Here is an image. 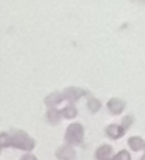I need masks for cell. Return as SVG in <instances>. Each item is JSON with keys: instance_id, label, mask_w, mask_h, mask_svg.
Returning <instances> with one entry per match:
<instances>
[{"instance_id": "cell-1", "label": "cell", "mask_w": 145, "mask_h": 160, "mask_svg": "<svg viewBox=\"0 0 145 160\" xmlns=\"http://www.w3.org/2000/svg\"><path fill=\"white\" fill-rule=\"evenodd\" d=\"M12 146L22 150H32L35 147V141L23 131H12L11 133L0 134V147Z\"/></svg>"}, {"instance_id": "cell-2", "label": "cell", "mask_w": 145, "mask_h": 160, "mask_svg": "<svg viewBox=\"0 0 145 160\" xmlns=\"http://www.w3.org/2000/svg\"><path fill=\"white\" fill-rule=\"evenodd\" d=\"M84 138V128L80 123H72L65 131V142L68 145H79Z\"/></svg>"}, {"instance_id": "cell-3", "label": "cell", "mask_w": 145, "mask_h": 160, "mask_svg": "<svg viewBox=\"0 0 145 160\" xmlns=\"http://www.w3.org/2000/svg\"><path fill=\"white\" fill-rule=\"evenodd\" d=\"M56 157L59 160H75V150L71 147V145H65L58 148L56 152Z\"/></svg>"}, {"instance_id": "cell-4", "label": "cell", "mask_w": 145, "mask_h": 160, "mask_svg": "<svg viewBox=\"0 0 145 160\" xmlns=\"http://www.w3.org/2000/svg\"><path fill=\"white\" fill-rule=\"evenodd\" d=\"M112 152H114V149H112L111 146L101 145V147L97 148L95 156H96L97 160H112L114 159Z\"/></svg>"}, {"instance_id": "cell-5", "label": "cell", "mask_w": 145, "mask_h": 160, "mask_svg": "<svg viewBox=\"0 0 145 160\" xmlns=\"http://www.w3.org/2000/svg\"><path fill=\"white\" fill-rule=\"evenodd\" d=\"M107 107L112 114H120L124 110V108H126V103H124V101H122L121 99L112 98L108 101Z\"/></svg>"}, {"instance_id": "cell-6", "label": "cell", "mask_w": 145, "mask_h": 160, "mask_svg": "<svg viewBox=\"0 0 145 160\" xmlns=\"http://www.w3.org/2000/svg\"><path fill=\"white\" fill-rule=\"evenodd\" d=\"M124 132H126V128L122 127V125H118V124H110L109 127L106 128V134L112 139H118L120 137H122Z\"/></svg>"}, {"instance_id": "cell-7", "label": "cell", "mask_w": 145, "mask_h": 160, "mask_svg": "<svg viewBox=\"0 0 145 160\" xmlns=\"http://www.w3.org/2000/svg\"><path fill=\"white\" fill-rule=\"evenodd\" d=\"M129 147L133 150V152H139V150L143 149L145 147V142L143 138L139 136H132L128 139Z\"/></svg>"}, {"instance_id": "cell-8", "label": "cell", "mask_w": 145, "mask_h": 160, "mask_svg": "<svg viewBox=\"0 0 145 160\" xmlns=\"http://www.w3.org/2000/svg\"><path fill=\"white\" fill-rule=\"evenodd\" d=\"M83 95H85L84 92L81 91V89H78V88H69L65 92V98H67L68 100L71 101V102L76 101Z\"/></svg>"}, {"instance_id": "cell-9", "label": "cell", "mask_w": 145, "mask_h": 160, "mask_svg": "<svg viewBox=\"0 0 145 160\" xmlns=\"http://www.w3.org/2000/svg\"><path fill=\"white\" fill-rule=\"evenodd\" d=\"M63 98H65V96L60 95V94H58V93H54L45 98V103H46L47 106H49V107H53V106H56V105H58V103H60L61 101L63 100Z\"/></svg>"}, {"instance_id": "cell-10", "label": "cell", "mask_w": 145, "mask_h": 160, "mask_svg": "<svg viewBox=\"0 0 145 160\" xmlns=\"http://www.w3.org/2000/svg\"><path fill=\"white\" fill-rule=\"evenodd\" d=\"M60 116H61V111H59L58 109H54V108L49 109L48 112H47V119L53 124H56V123L59 122Z\"/></svg>"}, {"instance_id": "cell-11", "label": "cell", "mask_w": 145, "mask_h": 160, "mask_svg": "<svg viewBox=\"0 0 145 160\" xmlns=\"http://www.w3.org/2000/svg\"><path fill=\"white\" fill-rule=\"evenodd\" d=\"M76 114H78V110L72 106H68L61 110V116H63L65 119H73L76 117Z\"/></svg>"}, {"instance_id": "cell-12", "label": "cell", "mask_w": 145, "mask_h": 160, "mask_svg": "<svg viewBox=\"0 0 145 160\" xmlns=\"http://www.w3.org/2000/svg\"><path fill=\"white\" fill-rule=\"evenodd\" d=\"M87 107H88V109H90L92 112H97L99 109H101V101H99L98 99L93 98V99H90V100H88Z\"/></svg>"}, {"instance_id": "cell-13", "label": "cell", "mask_w": 145, "mask_h": 160, "mask_svg": "<svg viewBox=\"0 0 145 160\" xmlns=\"http://www.w3.org/2000/svg\"><path fill=\"white\" fill-rule=\"evenodd\" d=\"M112 160H131V156L127 150H121L119 152L116 156H114Z\"/></svg>"}, {"instance_id": "cell-14", "label": "cell", "mask_w": 145, "mask_h": 160, "mask_svg": "<svg viewBox=\"0 0 145 160\" xmlns=\"http://www.w3.org/2000/svg\"><path fill=\"white\" fill-rule=\"evenodd\" d=\"M132 123H133V118L131 116H127V117H124V118L122 119L121 125L127 130L128 128H130V125L132 124Z\"/></svg>"}, {"instance_id": "cell-15", "label": "cell", "mask_w": 145, "mask_h": 160, "mask_svg": "<svg viewBox=\"0 0 145 160\" xmlns=\"http://www.w3.org/2000/svg\"><path fill=\"white\" fill-rule=\"evenodd\" d=\"M21 160H37V158H36L35 156H33V155L28 154V155H24L21 158Z\"/></svg>"}, {"instance_id": "cell-16", "label": "cell", "mask_w": 145, "mask_h": 160, "mask_svg": "<svg viewBox=\"0 0 145 160\" xmlns=\"http://www.w3.org/2000/svg\"><path fill=\"white\" fill-rule=\"evenodd\" d=\"M145 148V147H144ZM141 160H145V154L143 155V157H142V158H141Z\"/></svg>"}]
</instances>
